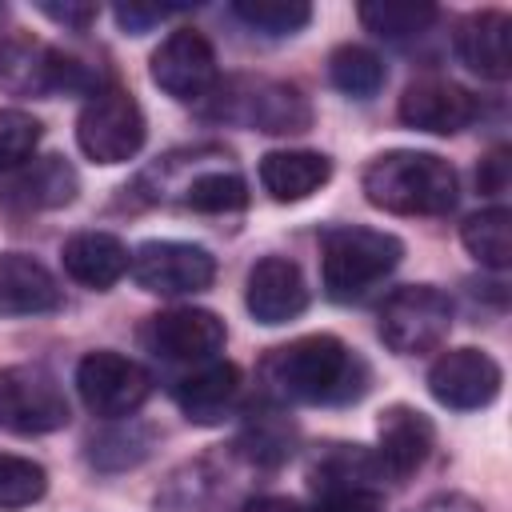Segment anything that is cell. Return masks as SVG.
<instances>
[{
	"instance_id": "cell-32",
	"label": "cell",
	"mask_w": 512,
	"mask_h": 512,
	"mask_svg": "<svg viewBox=\"0 0 512 512\" xmlns=\"http://www.w3.org/2000/svg\"><path fill=\"white\" fill-rule=\"evenodd\" d=\"M44 492H48L44 464L16 452H0V508H28Z\"/></svg>"
},
{
	"instance_id": "cell-27",
	"label": "cell",
	"mask_w": 512,
	"mask_h": 512,
	"mask_svg": "<svg viewBox=\"0 0 512 512\" xmlns=\"http://www.w3.org/2000/svg\"><path fill=\"white\" fill-rule=\"evenodd\" d=\"M328 76L344 96H356V100H372L388 80L384 60L364 44H340L328 56Z\"/></svg>"
},
{
	"instance_id": "cell-8",
	"label": "cell",
	"mask_w": 512,
	"mask_h": 512,
	"mask_svg": "<svg viewBox=\"0 0 512 512\" xmlns=\"http://www.w3.org/2000/svg\"><path fill=\"white\" fill-rule=\"evenodd\" d=\"M72 420L60 380L44 364L0 368V428L16 436H48Z\"/></svg>"
},
{
	"instance_id": "cell-19",
	"label": "cell",
	"mask_w": 512,
	"mask_h": 512,
	"mask_svg": "<svg viewBox=\"0 0 512 512\" xmlns=\"http://www.w3.org/2000/svg\"><path fill=\"white\" fill-rule=\"evenodd\" d=\"M240 504L232 476L216 460L180 464L156 492V512H236Z\"/></svg>"
},
{
	"instance_id": "cell-6",
	"label": "cell",
	"mask_w": 512,
	"mask_h": 512,
	"mask_svg": "<svg viewBox=\"0 0 512 512\" xmlns=\"http://www.w3.org/2000/svg\"><path fill=\"white\" fill-rule=\"evenodd\" d=\"M216 116L256 128V132H272V136H288V132H304L312 124V108L304 100V92L296 84L284 80H224L216 84Z\"/></svg>"
},
{
	"instance_id": "cell-16",
	"label": "cell",
	"mask_w": 512,
	"mask_h": 512,
	"mask_svg": "<svg viewBox=\"0 0 512 512\" xmlns=\"http://www.w3.org/2000/svg\"><path fill=\"white\" fill-rule=\"evenodd\" d=\"M80 192V176L64 156H32L16 172L0 176V204L20 212H52L72 204Z\"/></svg>"
},
{
	"instance_id": "cell-20",
	"label": "cell",
	"mask_w": 512,
	"mask_h": 512,
	"mask_svg": "<svg viewBox=\"0 0 512 512\" xmlns=\"http://www.w3.org/2000/svg\"><path fill=\"white\" fill-rule=\"evenodd\" d=\"M308 480H312L316 500H328V496H380V484L388 476L376 460V448L332 444L312 460Z\"/></svg>"
},
{
	"instance_id": "cell-24",
	"label": "cell",
	"mask_w": 512,
	"mask_h": 512,
	"mask_svg": "<svg viewBox=\"0 0 512 512\" xmlns=\"http://www.w3.org/2000/svg\"><path fill=\"white\" fill-rule=\"evenodd\" d=\"M332 180V160L312 148H280L260 160V184L276 204H296Z\"/></svg>"
},
{
	"instance_id": "cell-28",
	"label": "cell",
	"mask_w": 512,
	"mask_h": 512,
	"mask_svg": "<svg viewBox=\"0 0 512 512\" xmlns=\"http://www.w3.org/2000/svg\"><path fill=\"white\" fill-rule=\"evenodd\" d=\"M292 444H296V428L280 412H260L244 424V432L236 440V456L248 460V464L272 468V464L292 456Z\"/></svg>"
},
{
	"instance_id": "cell-12",
	"label": "cell",
	"mask_w": 512,
	"mask_h": 512,
	"mask_svg": "<svg viewBox=\"0 0 512 512\" xmlns=\"http://www.w3.org/2000/svg\"><path fill=\"white\" fill-rule=\"evenodd\" d=\"M500 384H504V372L484 348H448L428 368L432 400L456 412L488 408L500 396Z\"/></svg>"
},
{
	"instance_id": "cell-18",
	"label": "cell",
	"mask_w": 512,
	"mask_h": 512,
	"mask_svg": "<svg viewBox=\"0 0 512 512\" xmlns=\"http://www.w3.org/2000/svg\"><path fill=\"white\" fill-rule=\"evenodd\" d=\"M376 436H380L376 440V460H380V468H384L388 480L412 476L428 460V452L436 444L432 420L420 408H408V404L384 408L380 412V424H376Z\"/></svg>"
},
{
	"instance_id": "cell-35",
	"label": "cell",
	"mask_w": 512,
	"mask_h": 512,
	"mask_svg": "<svg viewBox=\"0 0 512 512\" xmlns=\"http://www.w3.org/2000/svg\"><path fill=\"white\" fill-rule=\"evenodd\" d=\"M40 12H44L48 20H56V24L72 28V32H84V28L100 16V8H96V4H40Z\"/></svg>"
},
{
	"instance_id": "cell-10",
	"label": "cell",
	"mask_w": 512,
	"mask_h": 512,
	"mask_svg": "<svg viewBox=\"0 0 512 512\" xmlns=\"http://www.w3.org/2000/svg\"><path fill=\"white\" fill-rule=\"evenodd\" d=\"M128 272L152 296H192L216 280V256L188 240H144Z\"/></svg>"
},
{
	"instance_id": "cell-22",
	"label": "cell",
	"mask_w": 512,
	"mask_h": 512,
	"mask_svg": "<svg viewBox=\"0 0 512 512\" xmlns=\"http://www.w3.org/2000/svg\"><path fill=\"white\" fill-rule=\"evenodd\" d=\"M172 396L192 424H220L240 400V368L212 356L196 364L188 376H180Z\"/></svg>"
},
{
	"instance_id": "cell-33",
	"label": "cell",
	"mask_w": 512,
	"mask_h": 512,
	"mask_svg": "<svg viewBox=\"0 0 512 512\" xmlns=\"http://www.w3.org/2000/svg\"><path fill=\"white\" fill-rule=\"evenodd\" d=\"M44 128L32 112L24 108H0V176L16 172L20 164H28L36 156Z\"/></svg>"
},
{
	"instance_id": "cell-14",
	"label": "cell",
	"mask_w": 512,
	"mask_h": 512,
	"mask_svg": "<svg viewBox=\"0 0 512 512\" xmlns=\"http://www.w3.org/2000/svg\"><path fill=\"white\" fill-rule=\"evenodd\" d=\"M396 116H400V124H408L416 132L452 136V132L468 128L480 116V100L468 88L452 84V80L428 76V80H416V84L404 88V96L396 104Z\"/></svg>"
},
{
	"instance_id": "cell-38",
	"label": "cell",
	"mask_w": 512,
	"mask_h": 512,
	"mask_svg": "<svg viewBox=\"0 0 512 512\" xmlns=\"http://www.w3.org/2000/svg\"><path fill=\"white\" fill-rule=\"evenodd\" d=\"M236 512H300V504H292L284 496H256V500H244Z\"/></svg>"
},
{
	"instance_id": "cell-3",
	"label": "cell",
	"mask_w": 512,
	"mask_h": 512,
	"mask_svg": "<svg viewBox=\"0 0 512 512\" xmlns=\"http://www.w3.org/2000/svg\"><path fill=\"white\" fill-rule=\"evenodd\" d=\"M404 256L400 236L384 228H364V224H340L328 228L320 240V284L324 296L336 304L364 300L380 280L396 272Z\"/></svg>"
},
{
	"instance_id": "cell-7",
	"label": "cell",
	"mask_w": 512,
	"mask_h": 512,
	"mask_svg": "<svg viewBox=\"0 0 512 512\" xmlns=\"http://www.w3.org/2000/svg\"><path fill=\"white\" fill-rule=\"evenodd\" d=\"M452 300L432 284H404L380 304V340L396 356H424L448 340Z\"/></svg>"
},
{
	"instance_id": "cell-31",
	"label": "cell",
	"mask_w": 512,
	"mask_h": 512,
	"mask_svg": "<svg viewBox=\"0 0 512 512\" xmlns=\"http://www.w3.org/2000/svg\"><path fill=\"white\" fill-rule=\"evenodd\" d=\"M92 452H88V460L96 464V468H132V464H140L148 452H152V432L144 428V424H136V420H128V424H120V428H108V432H100V436H92V444H88Z\"/></svg>"
},
{
	"instance_id": "cell-37",
	"label": "cell",
	"mask_w": 512,
	"mask_h": 512,
	"mask_svg": "<svg viewBox=\"0 0 512 512\" xmlns=\"http://www.w3.org/2000/svg\"><path fill=\"white\" fill-rule=\"evenodd\" d=\"M420 512H484V504H476V500L464 496V492H440V496L424 500Z\"/></svg>"
},
{
	"instance_id": "cell-13",
	"label": "cell",
	"mask_w": 512,
	"mask_h": 512,
	"mask_svg": "<svg viewBox=\"0 0 512 512\" xmlns=\"http://www.w3.org/2000/svg\"><path fill=\"white\" fill-rule=\"evenodd\" d=\"M140 340L148 352H156L164 360L204 364L224 348L228 328L208 308H168V312L148 316V324L140 328Z\"/></svg>"
},
{
	"instance_id": "cell-29",
	"label": "cell",
	"mask_w": 512,
	"mask_h": 512,
	"mask_svg": "<svg viewBox=\"0 0 512 512\" xmlns=\"http://www.w3.org/2000/svg\"><path fill=\"white\" fill-rule=\"evenodd\" d=\"M184 208L192 212H208V216H224V212H240L248 204V184L240 172H228V168H212V172H200L184 184Z\"/></svg>"
},
{
	"instance_id": "cell-4",
	"label": "cell",
	"mask_w": 512,
	"mask_h": 512,
	"mask_svg": "<svg viewBox=\"0 0 512 512\" xmlns=\"http://www.w3.org/2000/svg\"><path fill=\"white\" fill-rule=\"evenodd\" d=\"M0 88L12 96H92L104 84L84 60L36 36H4L0 40Z\"/></svg>"
},
{
	"instance_id": "cell-11",
	"label": "cell",
	"mask_w": 512,
	"mask_h": 512,
	"mask_svg": "<svg viewBox=\"0 0 512 512\" xmlns=\"http://www.w3.org/2000/svg\"><path fill=\"white\" fill-rule=\"evenodd\" d=\"M152 84L184 104L208 100L220 84V64H216V48L208 44L204 32L196 28H176L160 40V48L152 52Z\"/></svg>"
},
{
	"instance_id": "cell-9",
	"label": "cell",
	"mask_w": 512,
	"mask_h": 512,
	"mask_svg": "<svg viewBox=\"0 0 512 512\" xmlns=\"http://www.w3.org/2000/svg\"><path fill=\"white\" fill-rule=\"evenodd\" d=\"M76 392L88 412L104 420H128L152 396V376L132 356L100 348L76 364Z\"/></svg>"
},
{
	"instance_id": "cell-17",
	"label": "cell",
	"mask_w": 512,
	"mask_h": 512,
	"mask_svg": "<svg viewBox=\"0 0 512 512\" xmlns=\"http://www.w3.org/2000/svg\"><path fill=\"white\" fill-rule=\"evenodd\" d=\"M456 56L480 80L504 84L512 76V20L500 8H480L456 28Z\"/></svg>"
},
{
	"instance_id": "cell-5",
	"label": "cell",
	"mask_w": 512,
	"mask_h": 512,
	"mask_svg": "<svg viewBox=\"0 0 512 512\" xmlns=\"http://www.w3.org/2000/svg\"><path fill=\"white\" fill-rule=\"evenodd\" d=\"M148 136V120L128 88H96L76 116V144L96 164H128Z\"/></svg>"
},
{
	"instance_id": "cell-26",
	"label": "cell",
	"mask_w": 512,
	"mask_h": 512,
	"mask_svg": "<svg viewBox=\"0 0 512 512\" xmlns=\"http://www.w3.org/2000/svg\"><path fill=\"white\" fill-rule=\"evenodd\" d=\"M440 8L436 4H412V0H372L360 4V24L376 32L380 40H412L436 24Z\"/></svg>"
},
{
	"instance_id": "cell-34",
	"label": "cell",
	"mask_w": 512,
	"mask_h": 512,
	"mask_svg": "<svg viewBox=\"0 0 512 512\" xmlns=\"http://www.w3.org/2000/svg\"><path fill=\"white\" fill-rule=\"evenodd\" d=\"M176 8H160V4H120L112 16H116V24L124 28V32H132V36H140V32H148L152 24H160V20H168Z\"/></svg>"
},
{
	"instance_id": "cell-30",
	"label": "cell",
	"mask_w": 512,
	"mask_h": 512,
	"mask_svg": "<svg viewBox=\"0 0 512 512\" xmlns=\"http://www.w3.org/2000/svg\"><path fill=\"white\" fill-rule=\"evenodd\" d=\"M232 12L236 20H244L264 36H296L312 20V8L300 0H236Z\"/></svg>"
},
{
	"instance_id": "cell-21",
	"label": "cell",
	"mask_w": 512,
	"mask_h": 512,
	"mask_svg": "<svg viewBox=\"0 0 512 512\" xmlns=\"http://www.w3.org/2000/svg\"><path fill=\"white\" fill-rule=\"evenodd\" d=\"M60 260H64V272L84 284V288H112L120 276H128V264H132V252L128 244L116 236V232H104V228H84V232H72L60 248Z\"/></svg>"
},
{
	"instance_id": "cell-2",
	"label": "cell",
	"mask_w": 512,
	"mask_h": 512,
	"mask_svg": "<svg viewBox=\"0 0 512 512\" xmlns=\"http://www.w3.org/2000/svg\"><path fill=\"white\" fill-rule=\"evenodd\" d=\"M364 200L392 216H444L460 200L456 168L436 152L392 148L368 160L360 176Z\"/></svg>"
},
{
	"instance_id": "cell-23",
	"label": "cell",
	"mask_w": 512,
	"mask_h": 512,
	"mask_svg": "<svg viewBox=\"0 0 512 512\" xmlns=\"http://www.w3.org/2000/svg\"><path fill=\"white\" fill-rule=\"evenodd\" d=\"M64 304V292L56 276L24 256V252H0V320L4 316H44Z\"/></svg>"
},
{
	"instance_id": "cell-1",
	"label": "cell",
	"mask_w": 512,
	"mask_h": 512,
	"mask_svg": "<svg viewBox=\"0 0 512 512\" xmlns=\"http://www.w3.org/2000/svg\"><path fill=\"white\" fill-rule=\"evenodd\" d=\"M260 380L268 396L296 404H348L368 388V364L328 332L300 336L264 356Z\"/></svg>"
},
{
	"instance_id": "cell-15",
	"label": "cell",
	"mask_w": 512,
	"mask_h": 512,
	"mask_svg": "<svg viewBox=\"0 0 512 512\" xmlns=\"http://www.w3.org/2000/svg\"><path fill=\"white\" fill-rule=\"evenodd\" d=\"M244 308L260 324H288L308 308V284L304 272L288 256H264L248 268L244 280Z\"/></svg>"
},
{
	"instance_id": "cell-25",
	"label": "cell",
	"mask_w": 512,
	"mask_h": 512,
	"mask_svg": "<svg viewBox=\"0 0 512 512\" xmlns=\"http://www.w3.org/2000/svg\"><path fill=\"white\" fill-rule=\"evenodd\" d=\"M460 244L468 248V256H476L484 268L504 272L512 264V212L508 208H484L472 212L460 224Z\"/></svg>"
},
{
	"instance_id": "cell-36",
	"label": "cell",
	"mask_w": 512,
	"mask_h": 512,
	"mask_svg": "<svg viewBox=\"0 0 512 512\" xmlns=\"http://www.w3.org/2000/svg\"><path fill=\"white\" fill-rule=\"evenodd\" d=\"M476 180H480V192L500 196V192L508 188V152H504V148H496V152H492V156L480 164Z\"/></svg>"
}]
</instances>
